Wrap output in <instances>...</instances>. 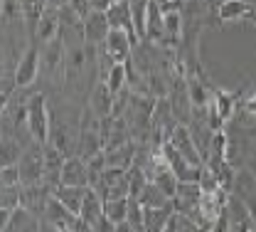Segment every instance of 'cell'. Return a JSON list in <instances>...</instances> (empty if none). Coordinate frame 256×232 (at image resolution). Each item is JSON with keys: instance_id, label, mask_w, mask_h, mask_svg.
Wrapping results in <instances>:
<instances>
[{"instance_id": "obj_20", "label": "cell", "mask_w": 256, "mask_h": 232, "mask_svg": "<svg viewBox=\"0 0 256 232\" xmlns=\"http://www.w3.org/2000/svg\"><path fill=\"white\" fill-rule=\"evenodd\" d=\"M111 3H114V0H89V5H92L94 10H104V13L111 8Z\"/></svg>"}, {"instance_id": "obj_7", "label": "cell", "mask_w": 256, "mask_h": 232, "mask_svg": "<svg viewBox=\"0 0 256 232\" xmlns=\"http://www.w3.org/2000/svg\"><path fill=\"white\" fill-rule=\"evenodd\" d=\"M62 35V20H60V8H44L42 15H40V23H37V30L32 42L37 45H44V42H52Z\"/></svg>"}, {"instance_id": "obj_6", "label": "cell", "mask_w": 256, "mask_h": 232, "mask_svg": "<svg viewBox=\"0 0 256 232\" xmlns=\"http://www.w3.org/2000/svg\"><path fill=\"white\" fill-rule=\"evenodd\" d=\"M111 33V23L106 18L104 10H92L84 18V42L92 47H101L106 42V37Z\"/></svg>"}, {"instance_id": "obj_17", "label": "cell", "mask_w": 256, "mask_h": 232, "mask_svg": "<svg viewBox=\"0 0 256 232\" xmlns=\"http://www.w3.org/2000/svg\"><path fill=\"white\" fill-rule=\"evenodd\" d=\"M128 200L130 198H106L104 200V215L111 217L116 225L124 222L128 215Z\"/></svg>"}, {"instance_id": "obj_23", "label": "cell", "mask_w": 256, "mask_h": 232, "mask_svg": "<svg viewBox=\"0 0 256 232\" xmlns=\"http://www.w3.org/2000/svg\"><path fill=\"white\" fill-rule=\"evenodd\" d=\"M175 3H178L180 8H185V3H190V0H175Z\"/></svg>"}, {"instance_id": "obj_3", "label": "cell", "mask_w": 256, "mask_h": 232, "mask_svg": "<svg viewBox=\"0 0 256 232\" xmlns=\"http://www.w3.org/2000/svg\"><path fill=\"white\" fill-rule=\"evenodd\" d=\"M40 72H42V50H40L37 42H30V45L22 50V55H20V60H18V65H15L18 89L32 87V84L37 82Z\"/></svg>"}, {"instance_id": "obj_12", "label": "cell", "mask_w": 256, "mask_h": 232, "mask_svg": "<svg viewBox=\"0 0 256 232\" xmlns=\"http://www.w3.org/2000/svg\"><path fill=\"white\" fill-rule=\"evenodd\" d=\"M92 185H64L60 183L57 188H54V195L62 200L64 205L72 210V212H76L79 215V210H82V205H84V198H86V190H89Z\"/></svg>"}, {"instance_id": "obj_14", "label": "cell", "mask_w": 256, "mask_h": 232, "mask_svg": "<svg viewBox=\"0 0 256 232\" xmlns=\"http://www.w3.org/2000/svg\"><path fill=\"white\" fill-rule=\"evenodd\" d=\"M79 215H82L84 220H89L92 225H96L98 217H104V195H101L96 188H89V190H86V198H84V205H82Z\"/></svg>"}, {"instance_id": "obj_24", "label": "cell", "mask_w": 256, "mask_h": 232, "mask_svg": "<svg viewBox=\"0 0 256 232\" xmlns=\"http://www.w3.org/2000/svg\"><path fill=\"white\" fill-rule=\"evenodd\" d=\"M249 168H252V170H254V175H256V168H254V166H249Z\"/></svg>"}, {"instance_id": "obj_19", "label": "cell", "mask_w": 256, "mask_h": 232, "mask_svg": "<svg viewBox=\"0 0 256 232\" xmlns=\"http://www.w3.org/2000/svg\"><path fill=\"white\" fill-rule=\"evenodd\" d=\"M0 183H2V185H22V178H20V166H18V163L2 166Z\"/></svg>"}, {"instance_id": "obj_1", "label": "cell", "mask_w": 256, "mask_h": 232, "mask_svg": "<svg viewBox=\"0 0 256 232\" xmlns=\"http://www.w3.org/2000/svg\"><path fill=\"white\" fill-rule=\"evenodd\" d=\"M28 133L34 143H47L52 133V114L47 106V97L42 92L28 97Z\"/></svg>"}, {"instance_id": "obj_10", "label": "cell", "mask_w": 256, "mask_h": 232, "mask_svg": "<svg viewBox=\"0 0 256 232\" xmlns=\"http://www.w3.org/2000/svg\"><path fill=\"white\" fill-rule=\"evenodd\" d=\"M62 183L64 185H92L89 178V161H84L82 156H66L62 166Z\"/></svg>"}, {"instance_id": "obj_2", "label": "cell", "mask_w": 256, "mask_h": 232, "mask_svg": "<svg viewBox=\"0 0 256 232\" xmlns=\"http://www.w3.org/2000/svg\"><path fill=\"white\" fill-rule=\"evenodd\" d=\"M136 45L138 40L126 30H118V28H111V33L104 42V55L111 65H128L133 60V52H136Z\"/></svg>"}, {"instance_id": "obj_21", "label": "cell", "mask_w": 256, "mask_h": 232, "mask_svg": "<svg viewBox=\"0 0 256 232\" xmlns=\"http://www.w3.org/2000/svg\"><path fill=\"white\" fill-rule=\"evenodd\" d=\"M66 3H69V0H47L50 8H62V5H66ZM47 5H44V8H47Z\"/></svg>"}, {"instance_id": "obj_4", "label": "cell", "mask_w": 256, "mask_h": 232, "mask_svg": "<svg viewBox=\"0 0 256 232\" xmlns=\"http://www.w3.org/2000/svg\"><path fill=\"white\" fill-rule=\"evenodd\" d=\"M76 212H72L62 200L52 193V198L47 202L44 212H42V230H60V232H69L72 230V222H74Z\"/></svg>"}, {"instance_id": "obj_13", "label": "cell", "mask_w": 256, "mask_h": 232, "mask_svg": "<svg viewBox=\"0 0 256 232\" xmlns=\"http://www.w3.org/2000/svg\"><path fill=\"white\" fill-rule=\"evenodd\" d=\"M136 198L140 200L146 207H162V205H170V202H172V198L160 188L156 180H148V183L143 185V190H140Z\"/></svg>"}, {"instance_id": "obj_8", "label": "cell", "mask_w": 256, "mask_h": 232, "mask_svg": "<svg viewBox=\"0 0 256 232\" xmlns=\"http://www.w3.org/2000/svg\"><path fill=\"white\" fill-rule=\"evenodd\" d=\"M254 8L256 5L252 0H217V23L220 25H229V23L249 20Z\"/></svg>"}, {"instance_id": "obj_11", "label": "cell", "mask_w": 256, "mask_h": 232, "mask_svg": "<svg viewBox=\"0 0 256 232\" xmlns=\"http://www.w3.org/2000/svg\"><path fill=\"white\" fill-rule=\"evenodd\" d=\"M2 230L5 232H37V230H42V220L32 210H28L25 205H20V207L12 210V215L5 222Z\"/></svg>"}, {"instance_id": "obj_22", "label": "cell", "mask_w": 256, "mask_h": 232, "mask_svg": "<svg viewBox=\"0 0 256 232\" xmlns=\"http://www.w3.org/2000/svg\"><path fill=\"white\" fill-rule=\"evenodd\" d=\"M249 23H252V25H254V28H256V8H254V13L249 15Z\"/></svg>"}, {"instance_id": "obj_9", "label": "cell", "mask_w": 256, "mask_h": 232, "mask_svg": "<svg viewBox=\"0 0 256 232\" xmlns=\"http://www.w3.org/2000/svg\"><path fill=\"white\" fill-rule=\"evenodd\" d=\"M106 18H108L111 28L126 30V33H130L136 40H138V33H136V15H133L130 0H114L111 8L106 10ZM138 42H140V40H138Z\"/></svg>"}, {"instance_id": "obj_16", "label": "cell", "mask_w": 256, "mask_h": 232, "mask_svg": "<svg viewBox=\"0 0 256 232\" xmlns=\"http://www.w3.org/2000/svg\"><path fill=\"white\" fill-rule=\"evenodd\" d=\"M104 82L108 84V89L114 94H121L124 89H128V65H111Z\"/></svg>"}, {"instance_id": "obj_18", "label": "cell", "mask_w": 256, "mask_h": 232, "mask_svg": "<svg viewBox=\"0 0 256 232\" xmlns=\"http://www.w3.org/2000/svg\"><path fill=\"white\" fill-rule=\"evenodd\" d=\"M165 230L168 232H188V230H200V225H197V220H194L192 215L180 212V210H172V215H170Z\"/></svg>"}, {"instance_id": "obj_15", "label": "cell", "mask_w": 256, "mask_h": 232, "mask_svg": "<svg viewBox=\"0 0 256 232\" xmlns=\"http://www.w3.org/2000/svg\"><path fill=\"white\" fill-rule=\"evenodd\" d=\"M175 205H162V207H146V230L148 232H160L165 230L170 215H172Z\"/></svg>"}, {"instance_id": "obj_5", "label": "cell", "mask_w": 256, "mask_h": 232, "mask_svg": "<svg viewBox=\"0 0 256 232\" xmlns=\"http://www.w3.org/2000/svg\"><path fill=\"white\" fill-rule=\"evenodd\" d=\"M170 143H172V148L180 153V156H185L188 161L192 163H197V166H202L204 163V156L200 153V146H197V141H194V136H192L190 126L188 124H178L175 126V131L170 133V138H168Z\"/></svg>"}]
</instances>
